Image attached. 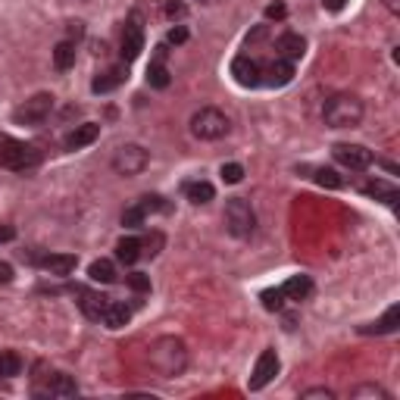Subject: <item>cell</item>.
<instances>
[{"instance_id":"cell-20","label":"cell","mask_w":400,"mask_h":400,"mask_svg":"<svg viewBox=\"0 0 400 400\" xmlns=\"http://www.w3.org/2000/svg\"><path fill=\"white\" fill-rule=\"evenodd\" d=\"M397 319H400V307H388V313L379 319V323L363 325L360 332L363 335H391V332H397Z\"/></svg>"},{"instance_id":"cell-15","label":"cell","mask_w":400,"mask_h":400,"mask_svg":"<svg viewBox=\"0 0 400 400\" xmlns=\"http://www.w3.org/2000/svg\"><path fill=\"white\" fill-rule=\"evenodd\" d=\"M125 78H129V69H125V66H113V69H107L104 75L94 78V82H91V91H94V94L116 91V88H119V85L125 82Z\"/></svg>"},{"instance_id":"cell-31","label":"cell","mask_w":400,"mask_h":400,"mask_svg":"<svg viewBox=\"0 0 400 400\" xmlns=\"http://www.w3.org/2000/svg\"><path fill=\"white\" fill-rule=\"evenodd\" d=\"M138 207L144 210V213H169V203H163L160 194H147V198L141 200Z\"/></svg>"},{"instance_id":"cell-4","label":"cell","mask_w":400,"mask_h":400,"mask_svg":"<svg viewBox=\"0 0 400 400\" xmlns=\"http://www.w3.org/2000/svg\"><path fill=\"white\" fill-rule=\"evenodd\" d=\"M191 135L200 141H219L229 135V116L216 107H203L191 116Z\"/></svg>"},{"instance_id":"cell-2","label":"cell","mask_w":400,"mask_h":400,"mask_svg":"<svg viewBox=\"0 0 400 400\" xmlns=\"http://www.w3.org/2000/svg\"><path fill=\"white\" fill-rule=\"evenodd\" d=\"M323 119L332 129H354L363 119V100L357 94H335V97L325 100Z\"/></svg>"},{"instance_id":"cell-11","label":"cell","mask_w":400,"mask_h":400,"mask_svg":"<svg viewBox=\"0 0 400 400\" xmlns=\"http://www.w3.org/2000/svg\"><path fill=\"white\" fill-rule=\"evenodd\" d=\"M260 72H263L260 63L250 60V57H238L232 63V75L241 88H256V85H260Z\"/></svg>"},{"instance_id":"cell-23","label":"cell","mask_w":400,"mask_h":400,"mask_svg":"<svg viewBox=\"0 0 400 400\" xmlns=\"http://www.w3.org/2000/svg\"><path fill=\"white\" fill-rule=\"evenodd\" d=\"M363 194L366 198H375V200H385V203H394L397 200V188L394 185H388V182H366L363 185Z\"/></svg>"},{"instance_id":"cell-27","label":"cell","mask_w":400,"mask_h":400,"mask_svg":"<svg viewBox=\"0 0 400 400\" xmlns=\"http://www.w3.org/2000/svg\"><path fill=\"white\" fill-rule=\"evenodd\" d=\"M169 69H166V63H160V60H151V66H147V85L151 88H169Z\"/></svg>"},{"instance_id":"cell-40","label":"cell","mask_w":400,"mask_h":400,"mask_svg":"<svg viewBox=\"0 0 400 400\" xmlns=\"http://www.w3.org/2000/svg\"><path fill=\"white\" fill-rule=\"evenodd\" d=\"M166 16H169V19H182V16H185V4L169 0V4H166Z\"/></svg>"},{"instance_id":"cell-22","label":"cell","mask_w":400,"mask_h":400,"mask_svg":"<svg viewBox=\"0 0 400 400\" xmlns=\"http://www.w3.org/2000/svg\"><path fill=\"white\" fill-rule=\"evenodd\" d=\"M141 241L138 238H122L119 244H116V260L125 263V266H131V263H138L141 260Z\"/></svg>"},{"instance_id":"cell-30","label":"cell","mask_w":400,"mask_h":400,"mask_svg":"<svg viewBox=\"0 0 400 400\" xmlns=\"http://www.w3.org/2000/svg\"><path fill=\"white\" fill-rule=\"evenodd\" d=\"M260 301H263V307H266V310H272V313L285 307V294H281V288H269V291H263V294H260Z\"/></svg>"},{"instance_id":"cell-3","label":"cell","mask_w":400,"mask_h":400,"mask_svg":"<svg viewBox=\"0 0 400 400\" xmlns=\"http://www.w3.org/2000/svg\"><path fill=\"white\" fill-rule=\"evenodd\" d=\"M38 163H41V153L31 144L0 135V166L13 169V172H26V169H35Z\"/></svg>"},{"instance_id":"cell-17","label":"cell","mask_w":400,"mask_h":400,"mask_svg":"<svg viewBox=\"0 0 400 400\" xmlns=\"http://www.w3.org/2000/svg\"><path fill=\"white\" fill-rule=\"evenodd\" d=\"M47 397H75L78 394V385L72 379H69L66 372H53L50 379H47V388H44Z\"/></svg>"},{"instance_id":"cell-24","label":"cell","mask_w":400,"mask_h":400,"mask_svg":"<svg viewBox=\"0 0 400 400\" xmlns=\"http://www.w3.org/2000/svg\"><path fill=\"white\" fill-rule=\"evenodd\" d=\"M185 198L191 203H210L216 198V188L210 182H188L185 185Z\"/></svg>"},{"instance_id":"cell-36","label":"cell","mask_w":400,"mask_h":400,"mask_svg":"<svg viewBox=\"0 0 400 400\" xmlns=\"http://www.w3.org/2000/svg\"><path fill=\"white\" fill-rule=\"evenodd\" d=\"M160 244H163V234H151V238H147V241H141V254L156 256V254H160V250H156Z\"/></svg>"},{"instance_id":"cell-13","label":"cell","mask_w":400,"mask_h":400,"mask_svg":"<svg viewBox=\"0 0 400 400\" xmlns=\"http://www.w3.org/2000/svg\"><path fill=\"white\" fill-rule=\"evenodd\" d=\"M97 138H100V125H97V122L75 125V129L66 135V151H82V147L94 144Z\"/></svg>"},{"instance_id":"cell-9","label":"cell","mask_w":400,"mask_h":400,"mask_svg":"<svg viewBox=\"0 0 400 400\" xmlns=\"http://www.w3.org/2000/svg\"><path fill=\"white\" fill-rule=\"evenodd\" d=\"M335 160L347 169H369L372 166V151H366L363 144H335Z\"/></svg>"},{"instance_id":"cell-44","label":"cell","mask_w":400,"mask_h":400,"mask_svg":"<svg viewBox=\"0 0 400 400\" xmlns=\"http://www.w3.org/2000/svg\"><path fill=\"white\" fill-rule=\"evenodd\" d=\"M69 35H72V38H82V35H85L82 22H69Z\"/></svg>"},{"instance_id":"cell-38","label":"cell","mask_w":400,"mask_h":400,"mask_svg":"<svg viewBox=\"0 0 400 400\" xmlns=\"http://www.w3.org/2000/svg\"><path fill=\"white\" fill-rule=\"evenodd\" d=\"M188 41V28L185 26H175L169 31V38H166V44H185Z\"/></svg>"},{"instance_id":"cell-32","label":"cell","mask_w":400,"mask_h":400,"mask_svg":"<svg viewBox=\"0 0 400 400\" xmlns=\"http://www.w3.org/2000/svg\"><path fill=\"white\" fill-rule=\"evenodd\" d=\"M144 219H147V213L141 207H129L122 213V225H125V229H141V225H144Z\"/></svg>"},{"instance_id":"cell-33","label":"cell","mask_w":400,"mask_h":400,"mask_svg":"<svg viewBox=\"0 0 400 400\" xmlns=\"http://www.w3.org/2000/svg\"><path fill=\"white\" fill-rule=\"evenodd\" d=\"M125 285H129L131 291H138V294L151 291V279H147L144 272H131V276H125Z\"/></svg>"},{"instance_id":"cell-1","label":"cell","mask_w":400,"mask_h":400,"mask_svg":"<svg viewBox=\"0 0 400 400\" xmlns=\"http://www.w3.org/2000/svg\"><path fill=\"white\" fill-rule=\"evenodd\" d=\"M147 360H151V366H153L156 375L172 379V375H182L185 372V366H188V347H185L182 338H175V335H163V338H156L151 344Z\"/></svg>"},{"instance_id":"cell-39","label":"cell","mask_w":400,"mask_h":400,"mask_svg":"<svg viewBox=\"0 0 400 400\" xmlns=\"http://www.w3.org/2000/svg\"><path fill=\"white\" fill-rule=\"evenodd\" d=\"M313 397H323V400H332L335 394L328 388H310V391H303V400H313Z\"/></svg>"},{"instance_id":"cell-45","label":"cell","mask_w":400,"mask_h":400,"mask_svg":"<svg viewBox=\"0 0 400 400\" xmlns=\"http://www.w3.org/2000/svg\"><path fill=\"white\" fill-rule=\"evenodd\" d=\"M385 6H388V10H391V13H394V16L400 13V0H385Z\"/></svg>"},{"instance_id":"cell-7","label":"cell","mask_w":400,"mask_h":400,"mask_svg":"<svg viewBox=\"0 0 400 400\" xmlns=\"http://www.w3.org/2000/svg\"><path fill=\"white\" fill-rule=\"evenodd\" d=\"M147 163H151V153L141 144H122L113 156V169L119 175H138V172L147 169Z\"/></svg>"},{"instance_id":"cell-28","label":"cell","mask_w":400,"mask_h":400,"mask_svg":"<svg viewBox=\"0 0 400 400\" xmlns=\"http://www.w3.org/2000/svg\"><path fill=\"white\" fill-rule=\"evenodd\" d=\"M22 372V360L16 350H0V379H16Z\"/></svg>"},{"instance_id":"cell-37","label":"cell","mask_w":400,"mask_h":400,"mask_svg":"<svg viewBox=\"0 0 400 400\" xmlns=\"http://www.w3.org/2000/svg\"><path fill=\"white\" fill-rule=\"evenodd\" d=\"M285 4H281V0H276V4H269L266 6V19H285Z\"/></svg>"},{"instance_id":"cell-35","label":"cell","mask_w":400,"mask_h":400,"mask_svg":"<svg viewBox=\"0 0 400 400\" xmlns=\"http://www.w3.org/2000/svg\"><path fill=\"white\" fill-rule=\"evenodd\" d=\"M241 178H244V169H241L238 163H225V166H222V182H229V185H238Z\"/></svg>"},{"instance_id":"cell-12","label":"cell","mask_w":400,"mask_h":400,"mask_svg":"<svg viewBox=\"0 0 400 400\" xmlns=\"http://www.w3.org/2000/svg\"><path fill=\"white\" fill-rule=\"evenodd\" d=\"M78 307H82V313L88 319H94V323H100L104 319V313H107V307H109V297H104V294H97V291H85V288H78Z\"/></svg>"},{"instance_id":"cell-26","label":"cell","mask_w":400,"mask_h":400,"mask_svg":"<svg viewBox=\"0 0 400 400\" xmlns=\"http://www.w3.org/2000/svg\"><path fill=\"white\" fill-rule=\"evenodd\" d=\"M91 281H100V285H109V281H116V266L113 260H94L91 269H88Z\"/></svg>"},{"instance_id":"cell-42","label":"cell","mask_w":400,"mask_h":400,"mask_svg":"<svg viewBox=\"0 0 400 400\" xmlns=\"http://www.w3.org/2000/svg\"><path fill=\"white\" fill-rule=\"evenodd\" d=\"M323 6L328 13H341L344 6H347V0H323Z\"/></svg>"},{"instance_id":"cell-16","label":"cell","mask_w":400,"mask_h":400,"mask_svg":"<svg viewBox=\"0 0 400 400\" xmlns=\"http://www.w3.org/2000/svg\"><path fill=\"white\" fill-rule=\"evenodd\" d=\"M276 50L281 53V60L294 63V60L303 57V50H307V41H303L301 35H294V31H288V35H281L279 41H276Z\"/></svg>"},{"instance_id":"cell-14","label":"cell","mask_w":400,"mask_h":400,"mask_svg":"<svg viewBox=\"0 0 400 400\" xmlns=\"http://www.w3.org/2000/svg\"><path fill=\"white\" fill-rule=\"evenodd\" d=\"M291 78H294V66L288 60H279V63H272L269 69H263V72H260V85H269V88H285Z\"/></svg>"},{"instance_id":"cell-21","label":"cell","mask_w":400,"mask_h":400,"mask_svg":"<svg viewBox=\"0 0 400 400\" xmlns=\"http://www.w3.org/2000/svg\"><path fill=\"white\" fill-rule=\"evenodd\" d=\"M75 41H60L53 47V66L60 69V72H66V69L75 66Z\"/></svg>"},{"instance_id":"cell-25","label":"cell","mask_w":400,"mask_h":400,"mask_svg":"<svg viewBox=\"0 0 400 400\" xmlns=\"http://www.w3.org/2000/svg\"><path fill=\"white\" fill-rule=\"evenodd\" d=\"M129 319H131V310L125 307V303H113V301H109V307L104 313V325L107 328H122V325H129Z\"/></svg>"},{"instance_id":"cell-29","label":"cell","mask_w":400,"mask_h":400,"mask_svg":"<svg viewBox=\"0 0 400 400\" xmlns=\"http://www.w3.org/2000/svg\"><path fill=\"white\" fill-rule=\"evenodd\" d=\"M316 185L328 188V191H338V188H344V178L335 169H316Z\"/></svg>"},{"instance_id":"cell-43","label":"cell","mask_w":400,"mask_h":400,"mask_svg":"<svg viewBox=\"0 0 400 400\" xmlns=\"http://www.w3.org/2000/svg\"><path fill=\"white\" fill-rule=\"evenodd\" d=\"M16 238V229L13 225H0V244H6V241Z\"/></svg>"},{"instance_id":"cell-34","label":"cell","mask_w":400,"mask_h":400,"mask_svg":"<svg viewBox=\"0 0 400 400\" xmlns=\"http://www.w3.org/2000/svg\"><path fill=\"white\" fill-rule=\"evenodd\" d=\"M350 397H379V400H388L391 394H388L385 388H379V385H360V388L350 391Z\"/></svg>"},{"instance_id":"cell-10","label":"cell","mask_w":400,"mask_h":400,"mask_svg":"<svg viewBox=\"0 0 400 400\" xmlns=\"http://www.w3.org/2000/svg\"><path fill=\"white\" fill-rule=\"evenodd\" d=\"M141 50H144V28H141L138 16H131L129 26H125V31H122V60L125 63L138 60Z\"/></svg>"},{"instance_id":"cell-6","label":"cell","mask_w":400,"mask_h":400,"mask_svg":"<svg viewBox=\"0 0 400 400\" xmlns=\"http://www.w3.org/2000/svg\"><path fill=\"white\" fill-rule=\"evenodd\" d=\"M50 109H53V94L38 91L35 97H28L22 107L13 109V122L16 125H38L50 116Z\"/></svg>"},{"instance_id":"cell-5","label":"cell","mask_w":400,"mask_h":400,"mask_svg":"<svg viewBox=\"0 0 400 400\" xmlns=\"http://www.w3.org/2000/svg\"><path fill=\"white\" fill-rule=\"evenodd\" d=\"M225 229H229V234H234V238H250V234H254L256 216L244 198H229V203H225Z\"/></svg>"},{"instance_id":"cell-19","label":"cell","mask_w":400,"mask_h":400,"mask_svg":"<svg viewBox=\"0 0 400 400\" xmlns=\"http://www.w3.org/2000/svg\"><path fill=\"white\" fill-rule=\"evenodd\" d=\"M281 294H285L288 301H307V297L313 294L310 276H291L285 285H281Z\"/></svg>"},{"instance_id":"cell-8","label":"cell","mask_w":400,"mask_h":400,"mask_svg":"<svg viewBox=\"0 0 400 400\" xmlns=\"http://www.w3.org/2000/svg\"><path fill=\"white\" fill-rule=\"evenodd\" d=\"M276 375H279V354H276V350H263L247 385H250V391H263L272 379H276Z\"/></svg>"},{"instance_id":"cell-41","label":"cell","mask_w":400,"mask_h":400,"mask_svg":"<svg viewBox=\"0 0 400 400\" xmlns=\"http://www.w3.org/2000/svg\"><path fill=\"white\" fill-rule=\"evenodd\" d=\"M10 281H13V266L0 263V285H10Z\"/></svg>"},{"instance_id":"cell-18","label":"cell","mask_w":400,"mask_h":400,"mask_svg":"<svg viewBox=\"0 0 400 400\" xmlns=\"http://www.w3.org/2000/svg\"><path fill=\"white\" fill-rule=\"evenodd\" d=\"M75 263L78 260L72 254H50V256H44V260H41V266L50 272V276H72Z\"/></svg>"}]
</instances>
